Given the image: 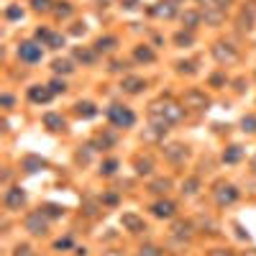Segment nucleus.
<instances>
[{
    "label": "nucleus",
    "instance_id": "7ed1b4c3",
    "mask_svg": "<svg viewBox=\"0 0 256 256\" xmlns=\"http://www.w3.org/2000/svg\"><path fill=\"white\" fill-rule=\"evenodd\" d=\"M154 213H156L159 218H169V215L174 213V205H172V203H159V205L154 207Z\"/></svg>",
    "mask_w": 256,
    "mask_h": 256
},
{
    "label": "nucleus",
    "instance_id": "f257e3e1",
    "mask_svg": "<svg viewBox=\"0 0 256 256\" xmlns=\"http://www.w3.org/2000/svg\"><path fill=\"white\" fill-rule=\"evenodd\" d=\"M110 118H113V123H118V126H131L133 123V113L123 110L120 105H113V108H110Z\"/></svg>",
    "mask_w": 256,
    "mask_h": 256
},
{
    "label": "nucleus",
    "instance_id": "f03ea898",
    "mask_svg": "<svg viewBox=\"0 0 256 256\" xmlns=\"http://www.w3.org/2000/svg\"><path fill=\"white\" fill-rule=\"evenodd\" d=\"M18 54H21L23 59H28V62H36V59H41V49H36L34 44H21Z\"/></svg>",
    "mask_w": 256,
    "mask_h": 256
},
{
    "label": "nucleus",
    "instance_id": "6e6552de",
    "mask_svg": "<svg viewBox=\"0 0 256 256\" xmlns=\"http://www.w3.org/2000/svg\"><path fill=\"white\" fill-rule=\"evenodd\" d=\"M34 5H36V10H47L49 0H34Z\"/></svg>",
    "mask_w": 256,
    "mask_h": 256
},
{
    "label": "nucleus",
    "instance_id": "1a4fd4ad",
    "mask_svg": "<svg viewBox=\"0 0 256 256\" xmlns=\"http://www.w3.org/2000/svg\"><path fill=\"white\" fill-rule=\"evenodd\" d=\"M210 256H231V254H210Z\"/></svg>",
    "mask_w": 256,
    "mask_h": 256
},
{
    "label": "nucleus",
    "instance_id": "0eeeda50",
    "mask_svg": "<svg viewBox=\"0 0 256 256\" xmlns=\"http://www.w3.org/2000/svg\"><path fill=\"white\" fill-rule=\"evenodd\" d=\"M54 69H56V72H62V69H64V72H69L72 67H69V62H56V64H54Z\"/></svg>",
    "mask_w": 256,
    "mask_h": 256
},
{
    "label": "nucleus",
    "instance_id": "423d86ee",
    "mask_svg": "<svg viewBox=\"0 0 256 256\" xmlns=\"http://www.w3.org/2000/svg\"><path fill=\"white\" fill-rule=\"evenodd\" d=\"M31 98H34V100H41V102H44V100H49L51 95L47 93V90H31Z\"/></svg>",
    "mask_w": 256,
    "mask_h": 256
},
{
    "label": "nucleus",
    "instance_id": "39448f33",
    "mask_svg": "<svg viewBox=\"0 0 256 256\" xmlns=\"http://www.w3.org/2000/svg\"><path fill=\"white\" fill-rule=\"evenodd\" d=\"M218 200H220V203H233V200H236V190L228 187V192H218Z\"/></svg>",
    "mask_w": 256,
    "mask_h": 256
},
{
    "label": "nucleus",
    "instance_id": "20e7f679",
    "mask_svg": "<svg viewBox=\"0 0 256 256\" xmlns=\"http://www.w3.org/2000/svg\"><path fill=\"white\" fill-rule=\"evenodd\" d=\"M21 203H23V192H21V190H13V192L8 195V205L16 207V205H21Z\"/></svg>",
    "mask_w": 256,
    "mask_h": 256
}]
</instances>
